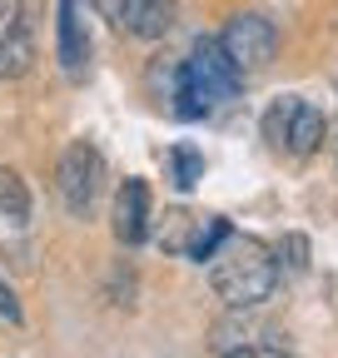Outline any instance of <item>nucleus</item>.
<instances>
[{
	"instance_id": "1",
	"label": "nucleus",
	"mask_w": 338,
	"mask_h": 358,
	"mask_svg": "<svg viewBox=\"0 0 338 358\" xmlns=\"http://www.w3.org/2000/svg\"><path fill=\"white\" fill-rule=\"evenodd\" d=\"M209 284L229 308H259L279 289V259L269 244L229 229L219 239V249L209 254Z\"/></svg>"
},
{
	"instance_id": "2",
	"label": "nucleus",
	"mask_w": 338,
	"mask_h": 358,
	"mask_svg": "<svg viewBox=\"0 0 338 358\" xmlns=\"http://www.w3.org/2000/svg\"><path fill=\"white\" fill-rule=\"evenodd\" d=\"M244 90V75L234 70V60L224 55V45L219 40H199L194 50H189V60L179 65V115L184 120H199V115H209L214 105H224V100H234Z\"/></svg>"
},
{
	"instance_id": "3",
	"label": "nucleus",
	"mask_w": 338,
	"mask_h": 358,
	"mask_svg": "<svg viewBox=\"0 0 338 358\" xmlns=\"http://www.w3.org/2000/svg\"><path fill=\"white\" fill-rule=\"evenodd\" d=\"M40 0H10L0 10V80H20L30 75L40 55Z\"/></svg>"
},
{
	"instance_id": "4",
	"label": "nucleus",
	"mask_w": 338,
	"mask_h": 358,
	"mask_svg": "<svg viewBox=\"0 0 338 358\" xmlns=\"http://www.w3.org/2000/svg\"><path fill=\"white\" fill-rule=\"evenodd\" d=\"M219 45H224V55L234 60L239 75H254V70H264V65L279 55V30H274V20L259 15V10H239V15H229Z\"/></svg>"
},
{
	"instance_id": "5",
	"label": "nucleus",
	"mask_w": 338,
	"mask_h": 358,
	"mask_svg": "<svg viewBox=\"0 0 338 358\" xmlns=\"http://www.w3.org/2000/svg\"><path fill=\"white\" fill-rule=\"evenodd\" d=\"M100 185H105V155H100L90 140H75V145L60 155V169H55V189H60L65 209H70V214H90Z\"/></svg>"
},
{
	"instance_id": "6",
	"label": "nucleus",
	"mask_w": 338,
	"mask_h": 358,
	"mask_svg": "<svg viewBox=\"0 0 338 358\" xmlns=\"http://www.w3.org/2000/svg\"><path fill=\"white\" fill-rule=\"evenodd\" d=\"M229 234V219H214V214H184V209H175V214H164V234H159V244L169 249V254H179V259H194V264H204L209 254L219 249V239Z\"/></svg>"
},
{
	"instance_id": "7",
	"label": "nucleus",
	"mask_w": 338,
	"mask_h": 358,
	"mask_svg": "<svg viewBox=\"0 0 338 358\" xmlns=\"http://www.w3.org/2000/svg\"><path fill=\"white\" fill-rule=\"evenodd\" d=\"M115 239L124 249H135L149 239V185L145 179H124L119 194H115Z\"/></svg>"
},
{
	"instance_id": "8",
	"label": "nucleus",
	"mask_w": 338,
	"mask_h": 358,
	"mask_svg": "<svg viewBox=\"0 0 338 358\" xmlns=\"http://www.w3.org/2000/svg\"><path fill=\"white\" fill-rule=\"evenodd\" d=\"M179 6L175 0H115V25L135 40H159L175 30Z\"/></svg>"
},
{
	"instance_id": "9",
	"label": "nucleus",
	"mask_w": 338,
	"mask_h": 358,
	"mask_svg": "<svg viewBox=\"0 0 338 358\" xmlns=\"http://www.w3.org/2000/svg\"><path fill=\"white\" fill-rule=\"evenodd\" d=\"M60 65L65 75H84V65H90V30H84V10L80 0H60Z\"/></svg>"
},
{
	"instance_id": "10",
	"label": "nucleus",
	"mask_w": 338,
	"mask_h": 358,
	"mask_svg": "<svg viewBox=\"0 0 338 358\" xmlns=\"http://www.w3.org/2000/svg\"><path fill=\"white\" fill-rule=\"evenodd\" d=\"M323 134H328V120H323L314 105L299 100V110H293V120H288V140H284V150H288V155H314V150L323 145Z\"/></svg>"
},
{
	"instance_id": "11",
	"label": "nucleus",
	"mask_w": 338,
	"mask_h": 358,
	"mask_svg": "<svg viewBox=\"0 0 338 358\" xmlns=\"http://www.w3.org/2000/svg\"><path fill=\"white\" fill-rule=\"evenodd\" d=\"M0 219L6 224H25L30 219V189L15 169H0Z\"/></svg>"
},
{
	"instance_id": "12",
	"label": "nucleus",
	"mask_w": 338,
	"mask_h": 358,
	"mask_svg": "<svg viewBox=\"0 0 338 358\" xmlns=\"http://www.w3.org/2000/svg\"><path fill=\"white\" fill-rule=\"evenodd\" d=\"M164 164H169V185H175V189H194L204 179V155L194 145H175L164 155Z\"/></svg>"
},
{
	"instance_id": "13",
	"label": "nucleus",
	"mask_w": 338,
	"mask_h": 358,
	"mask_svg": "<svg viewBox=\"0 0 338 358\" xmlns=\"http://www.w3.org/2000/svg\"><path fill=\"white\" fill-rule=\"evenodd\" d=\"M293 110H299V100H293V95H284V100H274V105L264 110V140H269L274 150H284V140H288V120H293Z\"/></svg>"
},
{
	"instance_id": "14",
	"label": "nucleus",
	"mask_w": 338,
	"mask_h": 358,
	"mask_svg": "<svg viewBox=\"0 0 338 358\" xmlns=\"http://www.w3.org/2000/svg\"><path fill=\"white\" fill-rule=\"evenodd\" d=\"M279 259H288L293 274H304V268H309V239H304V234H288V239L279 244Z\"/></svg>"
},
{
	"instance_id": "15",
	"label": "nucleus",
	"mask_w": 338,
	"mask_h": 358,
	"mask_svg": "<svg viewBox=\"0 0 338 358\" xmlns=\"http://www.w3.org/2000/svg\"><path fill=\"white\" fill-rule=\"evenodd\" d=\"M224 358H288L284 348H269V343H244V348H229Z\"/></svg>"
},
{
	"instance_id": "16",
	"label": "nucleus",
	"mask_w": 338,
	"mask_h": 358,
	"mask_svg": "<svg viewBox=\"0 0 338 358\" xmlns=\"http://www.w3.org/2000/svg\"><path fill=\"white\" fill-rule=\"evenodd\" d=\"M0 319H6V324H20V303H15V294H10L6 284H0Z\"/></svg>"
}]
</instances>
